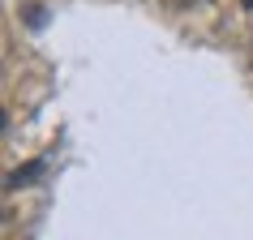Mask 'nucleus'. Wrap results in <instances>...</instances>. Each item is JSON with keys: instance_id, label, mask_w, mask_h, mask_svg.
I'll return each instance as SVG.
<instances>
[{"instance_id": "nucleus-2", "label": "nucleus", "mask_w": 253, "mask_h": 240, "mask_svg": "<svg viewBox=\"0 0 253 240\" xmlns=\"http://www.w3.org/2000/svg\"><path fill=\"white\" fill-rule=\"evenodd\" d=\"M26 22H30V30L43 26V4H26Z\"/></svg>"}, {"instance_id": "nucleus-1", "label": "nucleus", "mask_w": 253, "mask_h": 240, "mask_svg": "<svg viewBox=\"0 0 253 240\" xmlns=\"http://www.w3.org/2000/svg\"><path fill=\"white\" fill-rule=\"evenodd\" d=\"M39 172H43V163H30V167H22V172H13V176H9V189H22V185H30V180H35Z\"/></svg>"}, {"instance_id": "nucleus-3", "label": "nucleus", "mask_w": 253, "mask_h": 240, "mask_svg": "<svg viewBox=\"0 0 253 240\" xmlns=\"http://www.w3.org/2000/svg\"><path fill=\"white\" fill-rule=\"evenodd\" d=\"M245 4H249V9H253V0H245Z\"/></svg>"}]
</instances>
